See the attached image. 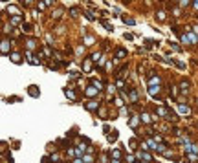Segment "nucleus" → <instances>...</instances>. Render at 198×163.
Wrapping results in <instances>:
<instances>
[{
	"mask_svg": "<svg viewBox=\"0 0 198 163\" xmlns=\"http://www.w3.org/2000/svg\"><path fill=\"white\" fill-rule=\"evenodd\" d=\"M97 92H99V88L88 86V88H86V95H88V97H94V95H97Z\"/></svg>",
	"mask_w": 198,
	"mask_h": 163,
	"instance_id": "nucleus-1",
	"label": "nucleus"
},
{
	"mask_svg": "<svg viewBox=\"0 0 198 163\" xmlns=\"http://www.w3.org/2000/svg\"><path fill=\"white\" fill-rule=\"evenodd\" d=\"M185 152H189V154H196V152H198V147H196V145H187V147H185Z\"/></svg>",
	"mask_w": 198,
	"mask_h": 163,
	"instance_id": "nucleus-2",
	"label": "nucleus"
},
{
	"mask_svg": "<svg viewBox=\"0 0 198 163\" xmlns=\"http://www.w3.org/2000/svg\"><path fill=\"white\" fill-rule=\"evenodd\" d=\"M138 156H139L141 159H145V161H152V158H150V154H149L147 150H145V152H139Z\"/></svg>",
	"mask_w": 198,
	"mask_h": 163,
	"instance_id": "nucleus-3",
	"label": "nucleus"
},
{
	"mask_svg": "<svg viewBox=\"0 0 198 163\" xmlns=\"http://www.w3.org/2000/svg\"><path fill=\"white\" fill-rule=\"evenodd\" d=\"M64 94H66V97H68V99H72V101H75V99H77V97H75V94H74L72 90H68V88L64 90Z\"/></svg>",
	"mask_w": 198,
	"mask_h": 163,
	"instance_id": "nucleus-4",
	"label": "nucleus"
},
{
	"mask_svg": "<svg viewBox=\"0 0 198 163\" xmlns=\"http://www.w3.org/2000/svg\"><path fill=\"white\" fill-rule=\"evenodd\" d=\"M97 106H99V103H96V101H90V103L86 105V108H88V110H96Z\"/></svg>",
	"mask_w": 198,
	"mask_h": 163,
	"instance_id": "nucleus-5",
	"label": "nucleus"
},
{
	"mask_svg": "<svg viewBox=\"0 0 198 163\" xmlns=\"http://www.w3.org/2000/svg\"><path fill=\"white\" fill-rule=\"evenodd\" d=\"M138 119H139L138 115H132V119H130V127L132 128H138Z\"/></svg>",
	"mask_w": 198,
	"mask_h": 163,
	"instance_id": "nucleus-6",
	"label": "nucleus"
},
{
	"mask_svg": "<svg viewBox=\"0 0 198 163\" xmlns=\"http://www.w3.org/2000/svg\"><path fill=\"white\" fill-rule=\"evenodd\" d=\"M84 150H86V149H84L83 145H81V147H77V149H75V156H79V158H81L83 154H84Z\"/></svg>",
	"mask_w": 198,
	"mask_h": 163,
	"instance_id": "nucleus-7",
	"label": "nucleus"
},
{
	"mask_svg": "<svg viewBox=\"0 0 198 163\" xmlns=\"http://www.w3.org/2000/svg\"><path fill=\"white\" fill-rule=\"evenodd\" d=\"M149 84H150V86H154V84H156V86H158V84H160V77H150V81H149Z\"/></svg>",
	"mask_w": 198,
	"mask_h": 163,
	"instance_id": "nucleus-8",
	"label": "nucleus"
},
{
	"mask_svg": "<svg viewBox=\"0 0 198 163\" xmlns=\"http://www.w3.org/2000/svg\"><path fill=\"white\" fill-rule=\"evenodd\" d=\"M178 110H180V114H189V112H191V110H189V106H184V105H180Z\"/></svg>",
	"mask_w": 198,
	"mask_h": 163,
	"instance_id": "nucleus-9",
	"label": "nucleus"
},
{
	"mask_svg": "<svg viewBox=\"0 0 198 163\" xmlns=\"http://www.w3.org/2000/svg\"><path fill=\"white\" fill-rule=\"evenodd\" d=\"M112 156H114V159H119V158H121V150H119V149H114V150H112Z\"/></svg>",
	"mask_w": 198,
	"mask_h": 163,
	"instance_id": "nucleus-10",
	"label": "nucleus"
},
{
	"mask_svg": "<svg viewBox=\"0 0 198 163\" xmlns=\"http://www.w3.org/2000/svg\"><path fill=\"white\" fill-rule=\"evenodd\" d=\"M7 50H9V42H7V40H4V42H2V53H4V55L7 53Z\"/></svg>",
	"mask_w": 198,
	"mask_h": 163,
	"instance_id": "nucleus-11",
	"label": "nucleus"
},
{
	"mask_svg": "<svg viewBox=\"0 0 198 163\" xmlns=\"http://www.w3.org/2000/svg\"><path fill=\"white\" fill-rule=\"evenodd\" d=\"M29 95H33V97H37V95H39L37 86H29Z\"/></svg>",
	"mask_w": 198,
	"mask_h": 163,
	"instance_id": "nucleus-12",
	"label": "nucleus"
},
{
	"mask_svg": "<svg viewBox=\"0 0 198 163\" xmlns=\"http://www.w3.org/2000/svg\"><path fill=\"white\" fill-rule=\"evenodd\" d=\"M147 143H149V147H150V149H156V150H158V149H160V147H158V145H156V141H154V139H149V141H147Z\"/></svg>",
	"mask_w": 198,
	"mask_h": 163,
	"instance_id": "nucleus-13",
	"label": "nucleus"
},
{
	"mask_svg": "<svg viewBox=\"0 0 198 163\" xmlns=\"http://www.w3.org/2000/svg\"><path fill=\"white\" fill-rule=\"evenodd\" d=\"M19 22H20V15H15V17L11 18V24H13V26H17Z\"/></svg>",
	"mask_w": 198,
	"mask_h": 163,
	"instance_id": "nucleus-14",
	"label": "nucleus"
},
{
	"mask_svg": "<svg viewBox=\"0 0 198 163\" xmlns=\"http://www.w3.org/2000/svg\"><path fill=\"white\" fill-rule=\"evenodd\" d=\"M84 72H90V70H92V63H90V60H84Z\"/></svg>",
	"mask_w": 198,
	"mask_h": 163,
	"instance_id": "nucleus-15",
	"label": "nucleus"
},
{
	"mask_svg": "<svg viewBox=\"0 0 198 163\" xmlns=\"http://www.w3.org/2000/svg\"><path fill=\"white\" fill-rule=\"evenodd\" d=\"M116 139H117V132L114 130L112 134H108V141H116Z\"/></svg>",
	"mask_w": 198,
	"mask_h": 163,
	"instance_id": "nucleus-16",
	"label": "nucleus"
},
{
	"mask_svg": "<svg viewBox=\"0 0 198 163\" xmlns=\"http://www.w3.org/2000/svg\"><path fill=\"white\" fill-rule=\"evenodd\" d=\"M158 112H160V115H163V117H167V115H169V114H167V110H165L163 106H160V108H158Z\"/></svg>",
	"mask_w": 198,
	"mask_h": 163,
	"instance_id": "nucleus-17",
	"label": "nucleus"
},
{
	"mask_svg": "<svg viewBox=\"0 0 198 163\" xmlns=\"http://www.w3.org/2000/svg\"><path fill=\"white\" fill-rule=\"evenodd\" d=\"M123 22H125V24H129V26H134V24H136L132 18H127V17H123Z\"/></svg>",
	"mask_w": 198,
	"mask_h": 163,
	"instance_id": "nucleus-18",
	"label": "nucleus"
},
{
	"mask_svg": "<svg viewBox=\"0 0 198 163\" xmlns=\"http://www.w3.org/2000/svg\"><path fill=\"white\" fill-rule=\"evenodd\" d=\"M141 119H143V123H150V121H152L149 114H143V115H141Z\"/></svg>",
	"mask_w": 198,
	"mask_h": 163,
	"instance_id": "nucleus-19",
	"label": "nucleus"
},
{
	"mask_svg": "<svg viewBox=\"0 0 198 163\" xmlns=\"http://www.w3.org/2000/svg\"><path fill=\"white\" fill-rule=\"evenodd\" d=\"M125 55H127L125 50H117V51H116V57H125Z\"/></svg>",
	"mask_w": 198,
	"mask_h": 163,
	"instance_id": "nucleus-20",
	"label": "nucleus"
},
{
	"mask_svg": "<svg viewBox=\"0 0 198 163\" xmlns=\"http://www.w3.org/2000/svg\"><path fill=\"white\" fill-rule=\"evenodd\" d=\"M92 86H96V88H99V90H101V88H103V84H101L99 81H96V79H94V81H92Z\"/></svg>",
	"mask_w": 198,
	"mask_h": 163,
	"instance_id": "nucleus-21",
	"label": "nucleus"
},
{
	"mask_svg": "<svg viewBox=\"0 0 198 163\" xmlns=\"http://www.w3.org/2000/svg\"><path fill=\"white\" fill-rule=\"evenodd\" d=\"M130 99H132V101H136V99H138V92H136V90H132V92H130Z\"/></svg>",
	"mask_w": 198,
	"mask_h": 163,
	"instance_id": "nucleus-22",
	"label": "nucleus"
},
{
	"mask_svg": "<svg viewBox=\"0 0 198 163\" xmlns=\"http://www.w3.org/2000/svg\"><path fill=\"white\" fill-rule=\"evenodd\" d=\"M11 59H13V63H20V55H17V53L11 55Z\"/></svg>",
	"mask_w": 198,
	"mask_h": 163,
	"instance_id": "nucleus-23",
	"label": "nucleus"
},
{
	"mask_svg": "<svg viewBox=\"0 0 198 163\" xmlns=\"http://www.w3.org/2000/svg\"><path fill=\"white\" fill-rule=\"evenodd\" d=\"M28 48L33 50V48H35V40H28Z\"/></svg>",
	"mask_w": 198,
	"mask_h": 163,
	"instance_id": "nucleus-24",
	"label": "nucleus"
},
{
	"mask_svg": "<svg viewBox=\"0 0 198 163\" xmlns=\"http://www.w3.org/2000/svg\"><path fill=\"white\" fill-rule=\"evenodd\" d=\"M103 26H105V28H106V29H108V31H112V29H114V28H112V26H110V24H108V22H103Z\"/></svg>",
	"mask_w": 198,
	"mask_h": 163,
	"instance_id": "nucleus-25",
	"label": "nucleus"
},
{
	"mask_svg": "<svg viewBox=\"0 0 198 163\" xmlns=\"http://www.w3.org/2000/svg\"><path fill=\"white\" fill-rule=\"evenodd\" d=\"M171 46H172V50H176V51H180V46H178L176 42H171Z\"/></svg>",
	"mask_w": 198,
	"mask_h": 163,
	"instance_id": "nucleus-26",
	"label": "nucleus"
},
{
	"mask_svg": "<svg viewBox=\"0 0 198 163\" xmlns=\"http://www.w3.org/2000/svg\"><path fill=\"white\" fill-rule=\"evenodd\" d=\"M158 18H160V20H165V13L160 11V13H158Z\"/></svg>",
	"mask_w": 198,
	"mask_h": 163,
	"instance_id": "nucleus-27",
	"label": "nucleus"
},
{
	"mask_svg": "<svg viewBox=\"0 0 198 163\" xmlns=\"http://www.w3.org/2000/svg\"><path fill=\"white\" fill-rule=\"evenodd\" d=\"M182 88H184V92H187V88H189V84L184 81V83H182Z\"/></svg>",
	"mask_w": 198,
	"mask_h": 163,
	"instance_id": "nucleus-28",
	"label": "nucleus"
},
{
	"mask_svg": "<svg viewBox=\"0 0 198 163\" xmlns=\"http://www.w3.org/2000/svg\"><path fill=\"white\" fill-rule=\"evenodd\" d=\"M77 13H79V11L75 9V7H72V9H70V15H77Z\"/></svg>",
	"mask_w": 198,
	"mask_h": 163,
	"instance_id": "nucleus-29",
	"label": "nucleus"
},
{
	"mask_svg": "<svg viewBox=\"0 0 198 163\" xmlns=\"http://www.w3.org/2000/svg\"><path fill=\"white\" fill-rule=\"evenodd\" d=\"M83 159H84V161H86V163H90V161H92V156H84V158H83Z\"/></svg>",
	"mask_w": 198,
	"mask_h": 163,
	"instance_id": "nucleus-30",
	"label": "nucleus"
},
{
	"mask_svg": "<svg viewBox=\"0 0 198 163\" xmlns=\"http://www.w3.org/2000/svg\"><path fill=\"white\" fill-rule=\"evenodd\" d=\"M53 2H55V0H44V4H46V6H51Z\"/></svg>",
	"mask_w": 198,
	"mask_h": 163,
	"instance_id": "nucleus-31",
	"label": "nucleus"
},
{
	"mask_svg": "<svg viewBox=\"0 0 198 163\" xmlns=\"http://www.w3.org/2000/svg\"><path fill=\"white\" fill-rule=\"evenodd\" d=\"M189 4V0H182V6H187Z\"/></svg>",
	"mask_w": 198,
	"mask_h": 163,
	"instance_id": "nucleus-32",
	"label": "nucleus"
},
{
	"mask_svg": "<svg viewBox=\"0 0 198 163\" xmlns=\"http://www.w3.org/2000/svg\"><path fill=\"white\" fill-rule=\"evenodd\" d=\"M193 2H194L193 6H194V7H196V9H198V0H193Z\"/></svg>",
	"mask_w": 198,
	"mask_h": 163,
	"instance_id": "nucleus-33",
	"label": "nucleus"
},
{
	"mask_svg": "<svg viewBox=\"0 0 198 163\" xmlns=\"http://www.w3.org/2000/svg\"><path fill=\"white\" fill-rule=\"evenodd\" d=\"M31 2H33V0H26V2H24V4H26V6H29Z\"/></svg>",
	"mask_w": 198,
	"mask_h": 163,
	"instance_id": "nucleus-34",
	"label": "nucleus"
},
{
	"mask_svg": "<svg viewBox=\"0 0 198 163\" xmlns=\"http://www.w3.org/2000/svg\"><path fill=\"white\" fill-rule=\"evenodd\" d=\"M74 163H83V161H81V159H79V158H77V159H75V161H74Z\"/></svg>",
	"mask_w": 198,
	"mask_h": 163,
	"instance_id": "nucleus-35",
	"label": "nucleus"
},
{
	"mask_svg": "<svg viewBox=\"0 0 198 163\" xmlns=\"http://www.w3.org/2000/svg\"><path fill=\"white\" fill-rule=\"evenodd\" d=\"M112 163H119V159H114V161H112Z\"/></svg>",
	"mask_w": 198,
	"mask_h": 163,
	"instance_id": "nucleus-36",
	"label": "nucleus"
},
{
	"mask_svg": "<svg viewBox=\"0 0 198 163\" xmlns=\"http://www.w3.org/2000/svg\"><path fill=\"white\" fill-rule=\"evenodd\" d=\"M134 163H136V161H134Z\"/></svg>",
	"mask_w": 198,
	"mask_h": 163,
	"instance_id": "nucleus-37",
	"label": "nucleus"
}]
</instances>
